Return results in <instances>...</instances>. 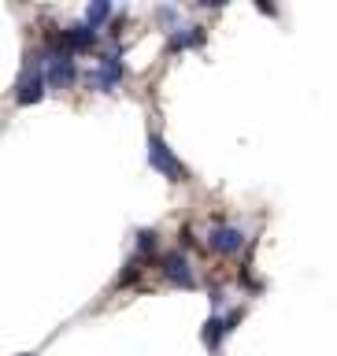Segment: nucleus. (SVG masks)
Segmentation results:
<instances>
[{
    "label": "nucleus",
    "instance_id": "12",
    "mask_svg": "<svg viewBox=\"0 0 337 356\" xmlns=\"http://www.w3.org/2000/svg\"><path fill=\"white\" fill-rule=\"evenodd\" d=\"M156 19H160V22H167V26H174V22H178V8H171V4L156 8ZM174 30H178V26H174Z\"/></svg>",
    "mask_w": 337,
    "mask_h": 356
},
{
    "label": "nucleus",
    "instance_id": "8",
    "mask_svg": "<svg viewBox=\"0 0 337 356\" xmlns=\"http://www.w3.org/2000/svg\"><path fill=\"white\" fill-rule=\"evenodd\" d=\"M222 334H230V327H227V316H211V319L204 323V345H208V349H219Z\"/></svg>",
    "mask_w": 337,
    "mask_h": 356
},
{
    "label": "nucleus",
    "instance_id": "10",
    "mask_svg": "<svg viewBox=\"0 0 337 356\" xmlns=\"http://www.w3.org/2000/svg\"><path fill=\"white\" fill-rule=\"evenodd\" d=\"M156 241H160V234H156V230H141L138 234V256H149L156 249Z\"/></svg>",
    "mask_w": 337,
    "mask_h": 356
},
{
    "label": "nucleus",
    "instance_id": "4",
    "mask_svg": "<svg viewBox=\"0 0 337 356\" xmlns=\"http://www.w3.org/2000/svg\"><path fill=\"white\" fill-rule=\"evenodd\" d=\"M44 74H49L52 86H74L78 82V67L71 60V52L67 49H52L44 56Z\"/></svg>",
    "mask_w": 337,
    "mask_h": 356
},
{
    "label": "nucleus",
    "instance_id": "1",
    "mask_svg": "<svg viewBox=\"0 0 337 356\" xmlns=\"http://www.w3.org/2000/svg\"><path fill=\"white\" fill-rule=\"evenodd\" d=\"M44 82H49V74H44V60L38 56L33 63H26V71H22V78H19V86H15V104H19V108L38 104V100L44 97Z\"/></svg>",
    "mask_w": 337,
    "mask_h": 356
},
{
    "label": "nucleus",
    "instance_id": "9",
    "mask_svg": "<svg viewBox=\"0 0 337 356\" xmlns=\"http://www.w3.org/2000/svg\"><path fill=\"white\" fill-rule=\"evenodd\" d=\"M108 15H111V4H108V0H93V4L85 8V22H89L93 30H97V26H100V22H104Z\"/></svg>",
    "mask_w": 337,
    "mask_h": 356
},
{
    "label": "nucleus",
    "instance_id": "6",
    "mask_svg": "<svg viewBox=\"0 0 337 356\" xmlns=\"http://www.w3.org/2000/svg\"><path fill=\"white\" fill-rule=\"evenodd\" d=\"M208 245L215 252H222V256H233V252H241V245H245V230L230 227V222H219V227H211Z\"/></svg>",
    "mask_w": 337,
    "mask_h": 356
},
{
    "label": "nucleus",
    "instance_id": "11",
    "mask_svg": "<svg viewBox=\"0 0 337 356\" xmlns=\"http://www.w3.org/2000/svg\"><path fill=\"white\" fill-rule=\"evenodd\" d=\"M138 275H141V256H133V260L126 264V271L119 275V286H130V282H133V278H138Z\"/></svg>",
    "mask_w": 337,
    "mask_h": 356
},
{
    "label": "nucleus",
    "instance_id": "7",
    "mask_svg": "<svg viewBox=\"0 0 337 356\" xmlns=\"http://www.w3.org/2000/svg\"><path fill=\"white\" fill-rule=\"evenodd\" d=\"M197 44H204V26H178L174 33H171V49L178 52V49H197Z\"/></svg>",
    "mask_w": 337,
    "mask_h": 356
},
{
    "label": "nucleus",
    "instance_id": "3",
    "mask_svg": "<svg viewBox=\"0 0 337 356\" xmlns=\"http://www.w3.org/2000/svg\"><path fill=\"white\" fill-rule=\"evenodd\" d=\"M122 78H126V67H122L119 60V52H108V56H100V67L97 71H89V86H97L100 93H111Z\"/></svg>",
    "mask_w": 337,
    "mask_h": 356
},
{
    "label": "nucleus",
    "instance_id": "2",
    "mask_svg": "<svg viewBox=\"0 0 337 356\" xmlns=\"http://www.w3.org/2000/svg\"><path fill=\"white\" fill-rule=\"evenodd\" d=\"M149 163H152L160 175L171 178V182H182V178L189 175V171H186V163L171 152V145H167L160 134H152V138H149Z\"/></svg>",
    "mask_w": 337,
    "mask_h": 356
},
{
    "label": "nucleus",
    "instance_id": "5",
    "mask_svg": "<svg viewBox=\"0 0 337 356\" xmlns=\"http://www.w3.org/2000/svg\"><path fill=\"white\" fill-rule=\"evenodd\" d=\"M160 271H163V278H167L171 286L197 289V275H193V267H189L186 252H167V256H160Z\"/></svg>",
    "mask_w": 337,
    "mask_h": 356
}]
</instances>
